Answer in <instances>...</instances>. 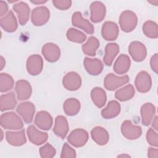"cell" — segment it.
Listing matches in <instances>:
<instances>
[{
    "label": "cell",
    "instance_id": "cell-1",
    "mask_svg": "<svg viewBox=\"0 0 158 158\" xmlns=\"http://www.w3.org/2000/svg\"><path fill=\"white\" fill-rule=\"evenodd\" d=\"M0 123L2 128L7 130H21L23 127L22 119L14 112L2 114Z\"/></svg>",
    "mask_w": 158,
    "mask_h": 158
},
{
    "label": "cell",
    "instance_id": "cell-2",
    "mask_svg": "<svg viewBox=\"0 0 158 158\" xmlns=\"http://www.w3.org/2000/svg\"><path fill=\"white\" fill-rule=\"evenodd\" d=\"M138 23V18L135 12L131 10L122 12L119 18V25L122 31L128 33L133 31Z\"/></svg>",
    "mask_w": 158,
    "mask_h": 158
},
{
    "label": "cell",
    "instance_id": "cell-3",
    "mask_svg": "<svg viewBox=\"0 0 158 158\" xmlns=\"http://www.w3.org/2000/svg\"><path fill=\"white\" fill-rule=\"evenodd\" d=\"M130 80L127 75L118 77L114 73H109L104 78V85L109 91H114L128 83Z\"/></svg>",
    "mask_w": 158,
    "mask_h": 158
},
{
    "label": "cell",
    "instance_id": "cell-4",
    "mask_svg": "<svg viewBox=\"0 0 158 158\" xmlns=\"http://www.w3.org/2000/svg\"><path fill=\"white\" fill-rule=\"evenodd\" d=\"M50 17V12L45 6L35 8L31 15V20L35 26H42L46 23Z\"/></svg>",
    "mask_w": 158,
    "mask_h": 158
},
{
    "label": "cell",
    "instance_id": "cell-5",
    "mask_svg": "<svg viewBox=\"0 0 158 158\" xmlns=\"http://www.w3.org/2000/svg\"><path fill=\"white\" fill-rule=\"evenodd\" d=\"M88 139V132L82 128H77L70 132L67 137V141L76 148L83 146Z\"/></svg>",
    "mask_w": 158,
    "mask_h": 158
},
{
    "label": "cell",
    "instance_id": "cell-6",
    "mask_svg": "<svg viewBox=\"0 0 158 158\" xmlns=\"http://www.w3.org/2000/svg\"><path fill=\"white\" fill-rule=\"evenodd\" d=\"M121 131L124 137L133 140L138 138L142 134V129L139 126L133 125L130 120H125L121 125Z\"/></svg>",
    "mask_w": 158,
    "mask_h": 158
},
{
    "label": "cell",
    "instance_id": "cell-7",
    "mask_svg": "<svg viewBox=\"0 0 158 158\" xmlns=\"http://www.w3.org/2000/svg\"><path fill=\"white\" fill-rule=\"evenodd\" d=\"M135 85L139 92L142 93L148 92L152 86V80L150 75L146 71L139 72L136 77Z\"/></svg>",
    "mask_w": 158,
    "mask_h": 158
},
{
    "label": "cell",
    "instance_id": "cell-8",
    "mask_svg": "<svg viewBox=\"0 0 158 158\" xmlns=\"http://www.w3.org/2000/svg\"><path fill=\"white\" fill-rule=\"evenodd\" d=\"M128 52L131 58L136 62L143 61L147 55V50L144 44L136 41H133L130 44Z\"/></svg>",
    "mask_w": 158,
    "mask_h": 158
},
{
    "label": "cell",
    "instance_id": "cell-9",
    "mask_svg": "<svg viewBox=\"0 0 158 158\" xmlns=\"http://www.w3.org/2000/svg\"><path fill=\"white\" fill-rule=\"evenodd\" d=\"M16 110L25 123H30L32 122L35 112V107L32 102L29 101L22 102L19 104Z\"/></svg>",
    "mask_w": 158,
    "mask_h": 158
},
{
    "label": "cell",
    "instance_id": "cell-10",
    "mask_svg": "<svg viewBox=\"0 0 158 158\" xmlns=\"http://www.w3.org/2000/svg\"><path fill=\"white\" fill-rule=\"evenodd\" d=\"M27 70L31 75H37L40 74L43 67V60L41 56L33 54L30 56L27 60Z\"/></svg>",
    "mask_w": 158,
    "mask_h": 158
},
{
    "label": "cell",
    "instance_id": "cell-11",
    "mask_svg": "<svg viewBox=\"0 0 158 158\" xmlns=\"http://www.w3.org/2000/svg\"><path fill=\"white\" fill-rule=\"evenodd\" d=\"M62 84L66 89L76 91L79 89L81 85V78L77 73L70 72L64 77Z\"/></svg>",
    "mask_w": 158,
    "mask_h": 158
},
{
    "label": "cell",
    "instance_id": "cell-12",
    "mask_svg": "<svg viewBox=\"0 0 158 158\" xmlns=\"http://www.w3.org/2000/svg\"><path fill=\"white\" fill-rule=\"evenodd\" d=\"M42 54L46 60L55 62L60 57V50L57 45L52 43H48L42 47Z\"/></svg>",
    "mask_w": 158,
    "mask_h": 158
},
{
    "label": "cell",
    "instance_id": "cell-13",
    "mask_svg": "<svg viewBox=\"0 0 158 158\" xmlns=\"http://www.w3.org/2000/svg\"><path fill=\"white\" fill-rule=\"evenodd\" d=\"M27 133L30 141L37 146L44 143L48 138L47 133L38 130L34 125H30L27 127Z\"/></svg>",
    "mask_w": 158,
    "mask_h": 158
},
{
    "label": "cell",
    "instance_id": "cell-14",
    "mask_svg": "<svg viewBox=\"0 0 158 158\" xmlns=\"http://www.w3.org/2000/svg\"><path fill=\"white\" fill-rule=\"evenodd\" d=\"M119 33L118 27L116 23L107 21L104 23L101 28L102 38L106 41H113L117 38Z\"/></svg>",
    "mask_w": 158,
    "mask_h": 158
},
{
    "label": "cell",
    "instance_id": "cell-15",
    "mask_svg": "<svg viewBox=\"0 0 158 158\" xmlns=\"http://www.w3.org/2000/svg\"><path fill=\"white\" fill-rule=\"evenodd\" d=\"M72 23L73 26L78 27L88 34H93L94 31L93 25L86 19H84L80 12H75L72 17Z\"/></svg>",
    "mask_w": 158,
    "mask_h": 158
},
{
    "label": "cell",
    "instance_id": "cell-16",
    "mask_svg": "<svg viewBox=\"0 0 158 158\" xmlns=\"http://www.w3.org/2000/svg\"><path fill=\"white\" fill-rule=\"evenodd\" d=\"M90 20L94 23L101 22L105 17L106 9L105 5L99 1L93 2L90 5Z\"/></svg>",
    "mask_w": 158,
    "mask_h": 158
},
{
    "label": "cell",
    "instance_id": "cell-17",
    "mask_svg": "<svg viewBox=\"0 0 158 158\" xmlns=\"http://www.w3.org/2000/svg\"><path fill=\"white\" fill-rule=\"evenodd\" d=\"M35 124L40 129L43 130H49L53 123L52 116L46 111L41 110L38 112L34 120Z\"/></svg>",
    "mask_w": 158,
    "mask_h": 158
},
{
    "label": "cell",
    "instance_id": "cell-18",
    "mask_svg": "<svg viewBox=\"0 0 158 158\" xmlns=\"http://www.w3.org/2000/svg\"><path fill=\"white\" fill-rule=\"evenodd\" d=\"M15 91L19 100H27L31 96L32 92L31 86L28 81L20 80L15 83Z\"/></svg>",
    "mask_w": 158,
    "mask_h": 158
},
{
    "label": "cell",
    "instance_id": "cell-19",
    "mask_svg": "<svg viewBox=\"0 0 158 158\" xmlns=\"http://www.w3.org/2000/svg\"><path fill=\"white\" fill-rule=\"evenodd\" d=\"M85 69L87 72L91 75H99L103 70V64L99 59H91L85 57L83 61Z\"/></svg>",
    "mask_w": 158,
    "mask_h": 158
},
{
    "label": "cell",
    "instance_id": "cell-20",
    "mask_svg": "<svg viewBox=\"0 0 158 158\" xmlns=\"http://www.w3.org/2000/svg\"><path fill=\"white\" fill-rule=\"evenodd\" d=\"M6 138L9 144L14 146H22L27 142L24 130L17 131H7L6 132Z\"/></svg>",
    "mask_w": 158,
    "mask_h": 158
},
{
    "label": "cell",
    "instance_id": "cell-21",
    "mask_svg": "<svg viewBox=\"0 0 158 158\" xmlns=\"http://www.w3.org/2000/svg\"><path fill=\"white\" fill-rule=\"evenodd\" d=\"M0 24L4 30L9 33L15 31L18 27L16 17L11 10L1 18Z\"/></svg>",
    "mask_w": 158,
    "mask_h": 158
},
{
    "label": "cell",
    "instance_id": "cell-22",
    "mask_svg": "<svg viewBox=\"0 0 158 158\" xmlns=\"http://www.w3.org/2000/svg\"><path fill=\"white\" fill-rule=\"evenodd\" d=\"M13 9L17 14L20 24L25 25L29 20L30 9L28 5L24 2H19L13 6Z\"/></svg>",
    "mask_w": 158,
    "mask_h": 158
},
{
    "label": "cell",
    "instance_id": "cell-23",
    "mask_svg": "<svg viewBox=\"0 0 158 158\" xmlns=\"http://www.w3.org/2000/svg\"><path fill=\"white\" fill-rule=\"evenodd\" d=\"M53 131L57 136L64 139L69 132V123L66 118L62 115H58L55 119Z\"/></svg>",
    "mask_w": 158,
    "mask_h": 158
},
{
    "label": "cell",
    "instance_id": "cell-24",
    "mask_svg": "<svg viewBox=\"0 0 158 158\" xmlns=\"http://www.w3.org/2000/svg\"><path fill=\"white\" fill-rule=\"evenodd\" d=\"M93 140L98 144L102 146L107 143L109 139V135L107 131L101 127H96L91 131Z\"/></svg>",
    "mask_w": 158,
    "mask_h": 158
},
{
    "label": "cell",
    "instance_id": "cell-25",
    "mask_svg": "<svg viewBox=\"0 0 158 158\" xmlns=\"http://www.w3.org/2000/svg\"><path fill=\"white\" fill-rule=\"evenodd\" d=\"M130 64V57L126 54H120L114 62V70L117 74H125L128 71Z\"/></svg>",
    "mask_w": 158,
    "mask_h": 158
},
{
    "label": "cell",
    "instance_id": "cell-26",
    "mask_svg": "<svg viewBox=\"0 0 158 158\" xmlns=\"http://www.w3.org/2000/svg\"><path fill=\"white\" fill-rule=\"evenodd\" d=\"M140 112L142 123L145 126L149 125L156 114L155 106L150 102L145 103L142 106Z\"/></svg>",
    "mask_w": 158,
    "mask_h": 158
},
{
    "label": "cell",
    "instance_id": "cell-27",
    "mask_svg": "<svg viewBox=\"0 0 158 158\" xmlns=\"http://www.w3.org/2000/svg\"><path fill=\"white\" fill-rule=\"evenodd\" d=\"M120 104L115 100L108 102L107 106L101 110V115L106 119H110L117 117L120 112Z\"/></svg>",
    "mask_w": 158,
    "mask_h": 158
},
{
    "label": "cell",
    "instance_id": "cell-28",
    "mask_svg": "<svg viewBox=\"0 0 158 158\" xmlns=\"http://www.w3.org/2000/svg\"><path fill=\"white\" fill-rule=\"evenodd\" d=\"M118 52L119 46L117 43H108L105 47V54L103 57L104 63L107 66H110Z\"/></svg>",
    "mask_w": 158,
    "mask_h": 158
},
{
    "label": "cell",
    "instance_id": "cell-29",
    "mask_svg": "<svg viewBox=\"0 0 158 158\" xmlns=\"http://www.w3.org/2000/svg\"><path fill=\"white\" fill-rule=\"evenodd\" d=\"M17 104L15 95L13 92L2 94L0 97V109L2 112L13 109Z\"/></svg>",
    "mask_w": 158,
    "mask_h": 158
},
{
    "label": "cell",
    "instance_id": "cell-30",
    "mask_svg": "<svg viewBox=\"0 0 158 158\" xmlns=\"http://www.w3.org/2000/svg\"><path fill=\"white\" fill-rule=\"evenodd\" d=\"M63 109L66 115L73 116L77 115L80 109V102L76 98H69L63 104Z\"/></svg>",
    "mask_w": 158,
    "mask_h": 158
},
{
    "label": "cell",
    "instance_id": "cell-31",
    "mask_svg": "<svg viewBox=\"0 0 158 158\" xmlns=\"http://www.w3.org/2000/svg\"><path fill=\"white\" fill-rule=\"evenodd\" d=\"M91 98L93 103L99 108L102 107L107 100L105 91L99 87L94 88L91 91Z\"/></svg>",
    "mask_w": 158,
    "mask_h": 158
},
{
    "label": "cell",
    "instance_id": "cell-32",
    "mask_svg": "<svg viewBox=\"0 0 158 158\" xmlns=\"http://www.w3.org/2000/svg\"><path fill=\"white\" fill-rule=\"evenodd\" d=\"M99 46V41L94 36H90L87 41L82 45V50L85 54L89 56H94L96 51Z\"/></svg>",
    "mask_w": 158,
    "mask_h": 158
},
{
    "label": "cell",
    "instance_id": "cell-33",
    "mask_svg": "<svg viewBox=\"0 0 158 158\" xmlns=\"http://www.w3.org/2000/svg\"><path fill=\"white\" fill-rule=\"evenodd\" d=\"M135 88L131 85H127L118 89L115 93V97L120 101H126L131 99L135 95Z\"/></svg>",
    "mask_w": 158,
    "mask_h": 158
},
{
    "label": "cell",
    "instance_id": "cell-34",
    "mask_svg": "<svg viewBox=\"0 0 158 158\" xmlns=\"http://www.w3.org/2000/svg\"><path fill=\"white\" fill-rule=\"evenodd\" d=\"M143 31L148 38L156 39L158 37L157 25L153 21H146L143 26Z\"/></svg>",
    "mask_w": 158,
    "mask_h": 158
},
{
    "label": "cell",
    "instance_id": "cell-35",
    "mask_svg": "<svg viewBox=\"0 0 158 158\" xmlns=\"http://www.w3.org/2000/svg\"><path fill=\"white\" fill-rule=\"evenodd\" d=\"M66 36L69 41L77 43H82L86 39V35L85 33L73 28L67 30Z\"/></svg>",
    "mask_w": 158,
    "mask_h": 158
},
{
    "label": "cell",
    "instance_id": "cell-36",
    "mask_svg": "<svg viewBox=\"0 0 158 158\" xmlns=\"http://www.w3.org/2000/svg\"><path fill=\"white\" fill-rule=\"evenodd\" d=\"M14 84L13 78L6 73L0 74V91L1 93H4L11 89Z\"/></svg>",
    "mask_w": 158,
    "mask_h": 158
},
{
    "label": "cell",
    "instance_id": "cell-37",
    "mask_svg": "<svg viewBox=\"0 0 158 158\" xmlns=\"http://www.w3.org/2000/svg\"><path fill=\"white\" fill-rule=\"evenodd\" d=\"M39 152L43 158H51L56 155V151L51 144L47 143L40 148Z\"/></svg>",
    "mask_w": 158,
    "mask_h": 158
},
{
    "label": "cell",
    "instance_id": "cell-38",
    "mask_svg": "<svg viewBox=\"0 0 158 158\" xmlns=\"http://www.w3.org/2000/svg\"><path fill=\"white\" fill-rule=\"evenodd\" d=\"M146 140L150 145H152L156 148L158 146L157 133L153 128H150L147 131Z\"/></svg>",
    "mask_w": 158,
    "mask_h": 158
},
{
    "label": "cell",
    "instance_id": "cell-39",
    "mask_svg": "<svg viewBox=\"0 0 158 158\" xmlns=\"http://www.w3.org/2000/svg\"><path fill=\"white\" fill-rule=\"evenodd\" d=\"M76 151L74 149L70 147L68 143H65L62 147V150L60 154L61 158H75L76 157Z\"/></svg>",
    "mask_w": 158,
    "mask_h": 158
},
{
    "label": "cell",
    "instance_id": "cell-40",
    "mask_svg": "<svg viewBox=\"0 0 158 158\" xmlns=\"http://www.w3.org/2000/svg\"><path fill=\"white\" fill-rule=\"evenodd\" d=\"M52 3L56 8L62 10L68 9L72 5V1L69 0H53Z\"/></svg>",
    "mask_w": 158,
    "mask_h": 158
},
{
    "label": "cell",
    "instance_id": "cell-41",
    "mask_svg": "<svg viewBox=\"0 0 158 158\" xmlns=\"http://www.w3.org/2000/svg\"><path fill=\"white\" fill-rule=\"evenodd\" d=\"M150 65L152 70L156 73H157L158 71V54L156 53L154 56H152L150 60Z\"/></svg>",
    "mask_w": 158,
    "mask_h": 158
},
{
    "label": "cell",
    "instance_id": "cell-42",
    "mask_svg": "<svg viewBox=\"0 0 158 158\" xmlns=\"http://www.w3.org/2000/svg\"><path fill=\"white\" fill-rule=\"evenodd\" d=\"M8 10V5L6 2L0 1V16L2 17L4 16Z\"/></svg>",
    "mask_w": 158,
    "mask_h": 158
},
{
    "label": "cell",
    "instance_id": "cell-43",
    "mask_svg": "<svg viewBox=\"0 0 158 158\" xmlns=\"http://www.w3.org/2000/svg\"><path fill=\"white\" fill-rule=\"evenodd\" d=\"M148 156L150 158H157L158 157V149L151 147L149 148L148 150Z\"/></svg>",
    "mask_w": 158,
    "mask_h": 158
},
{
    "label": "cell",
    "instance_id": "cell-44",
    "mask_svg": "<svg viewBox=\"0 0 158 158\" xmlns=\"http://www.w3.org/2000/svg\"><path fill=\"white\" fill-rule=\"evenodd\" d=\"M152 120V127H153V129L155 130H157V127H158V118L157 116H156Z\"/></svg>",
    "mask_w": 158,
    "mask_h": 158
},
{
    "label": "cell",
    "instance_id": "cell-45",
    "mask_svg": "<svg viewBox=\"0 0 158 158\" xmlns=\"http://www.w3.org/2000/svg\"><path fill=\"white\" fill-rule=\"evenodd\" d=\"M0 70H2V69H3V68H4V67L5 66V65H6V61H5V60H4V57H2V56H1L0 57Z\"/></svg>",
    "mask_w": 158,
    "mask_h": 158
},
{
    "label": "cell",
    "instance_id": "cell-46",
    "mask_svg": "<svg viewBox=\"0 0 158 158\" xmlns=\"http://www.w3.org/2000/svg\"><path fill=\"white\" fill-rule=\"evenodd\" d=\"M47 1H39V0H35V1H31V2H32L33 4H37V5H39V4H44L45 2H46Z\"/></svg>",
    "mask_w": 158,
    "mask_h": 158
},
{
    "label": "cell",
    "instance_id": "cell-47",
    "mask_svg": "<svg viewBox=\"0 0 158 158\" xmlns=\"http://www.w3.org/2000/svg\"><path fill=\"white\" fill-rule=\"evenodd\" d=\"M149 3L154 4V6H157V3H158V1H149Z\"/></svg>",
    "mask_w": 158,
    "mask_h": 158
},
{
    "label": "cell",
    "instance_id": "cell-48",
    "mask_svg": "<svg viewBox=\"0 0 158 158\" xmlns=\"http://www.w3.org/2000/svg\"><path fill=\"white\" fill-rule=\"evenodd\" d=\"M118 157H130V156H128V155H127V154H122V155H119V156H118Z\"/></svg>",
    "mask_w": 158,
    "mask_h": 158
},
{
    "label": "cell",
    "instance_id": "cell-49",
    "mask_svg": "<svg viewBox=\"0 0 158 158\" xmlns=\"http://www.w3.org/2000/svg\"><path fill=\"white\" fill-rule=\"evenodd\" d=\"M3 135H4L3 131H2V130H1V141L3 139Z\"/></svg>",
    "mask_w": 158,
    "mask_h": 158
}]
</instances>
